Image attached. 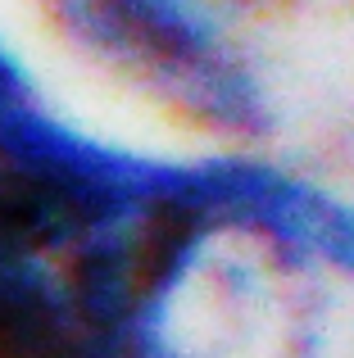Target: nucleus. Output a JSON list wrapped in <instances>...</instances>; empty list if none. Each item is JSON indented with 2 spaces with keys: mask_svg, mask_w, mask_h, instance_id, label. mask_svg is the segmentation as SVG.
<instances>
[{
  "mask_svg": "<svg viewBox=\"0 0 354 358\" xmlns=\"http://www.w3.org/2000/svg\"><path fill=\"white\" fill-rule=\"evenodd\" d=\"M200 204L213 227L273 245L323 281L354 286V195L264 145L195 150Z\"/></svg>",
  "mask_w": 354,
  "mask_h": 358,
  "instance_id": "3",
  "label": "nucleus"
},
{
  "mask_svg": "<svg viewBox=\"0 0 354 358\" xmlns=\"http://www.w3.org/2000/svg\"><path fill=\"white\" fill-rule=\"evenodd\" d=\"M323 277L227 227H182L136 299L127 358H318Z\"/></svg>",
  "mask_w": 354,
  "mask_h": 358,
  "instance_id": "2",
  "label": "nucleus"
},
{
  "mask_svg": "<svg viewBox=\"0 0 354 358\" xmlns=\"http://www.w3.org/2000/svg\"><path fill=\"white\" fill-rule=\"evenodd\" d=\"M36 96H45L41 78H36L32 59L18 50V41L0 27V118L14 114V109L32 105Z\"/></svg>",
  "mask_w": 354,
  "mask_h": 358,
  "instance_id": "4",
  "label": "nucleus"
},
{
  "mask_svg": "<svg viewBox=\"0 0 354 358\" xmlns=\"http://www.w3.org/2000/svg\"><path fill=\"white\" fill-rule=\"evenodd\" d=\"M295 0H41L73 55L222 145H268L282 96L259 32Z\"/></svg>",
  "mask_w": 354,
  "mask_h": 358,
  "instance_id": "1",
  "label": "nucleus"
}]
</instances>
